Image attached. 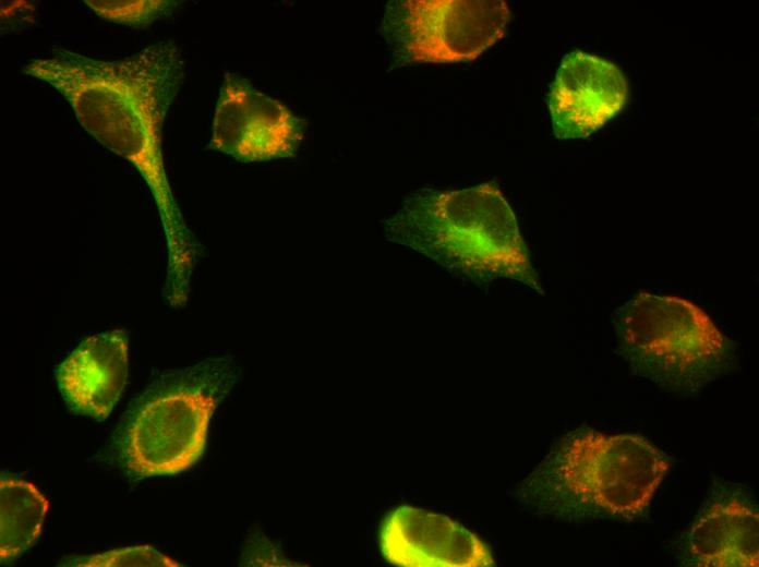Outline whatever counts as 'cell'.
I'll list each match as a JSON object with an SVG mask.
<instances>
[{
    "instance_id": "30bf717a",
    "label": "cell",
    "mask_w": 759,
    "mask_h": 567,
    "mask_svg": "<svg viewBox=\"0 0 759 567\" xmlns=\"http://www.w3.org/2000/svg\"><path fill=\"white\" fill-rule=\"evenodd\" d=\"M129 376V335L112 329L86 337L62 361L56 381L68 406L81 415L106 419Z\"/></svg>"
},
{
    "instance_id": "4fadbf2b",
    "label": "cell",
    "mask_w": 759,
    "mask_h": 567,
    "mask_svg": "<svg viewBox=\"0 0 759 567\" xmlns=\"http://www.w3.org/2000/svg\"><path fill=\"white\" fill-rule=\"evenodd\" d=\"M84 3L106 21L135 28L148 26L176 4L168 0H85Z\"/></svg>"
},
{
    "instance_id": "ba28073f",
    "label": "cell",
    "mask_w": 759,
    "mask_h": 567,
    "mask_svg": "<svg viewBox=\"0 0 759 567\" xmlns=\"http://www.w3.org/2000/svg\"><path fill=\"white\" fill-rule=\"evenodd\" d=\"M627 95L626 79L614 63L579 50L568 53L547 96L554 134H592L622 110Z\"/></svg>"
},
{
    "instance_id": "52a82bcc",
    "label": "cell",
    "mask_w": 759,
    "mask_h": 567,
    "mask_svg": "<svg viewBox=\"0 0 759 567\" xmlns=\"http://www.w3.org/2000/svg\"><path fill=\"white\" fill-rule=\"evenodd\" d=\"M304 122L286 106L227 72L215 109L209 146L242 162L296 155Z\"/></svg>"
},
{
    "instance_id": "7a4b0ae2",
    "label": "cell",
    "mask_w": 759,
    "mask_h": 567,
    "mask_svg": "<svg viewBox=\"0 0 759 567\" xmlns=\"http://www.w3.org/2000/svg\"><path fill=\"white\" fill-rule=\"evenodd\" d=\"M384 231L456 276L508 278L542 292L514 212L494 183L413 193L384 221Z\"/></svg>"
},
{
    "instance_id": "277c9868",
    "label": "cell",
    "mask_w": 759,
    "mask_h": 567,
    "mask_svg": "<svg viewBox=\"0 0 759 567\" xmlns=\"http://www.w3.org/2000/svg\"><path fill=\"white\" fill-rule=\"evenodd\" d=\"M619 352L631 371L664 388L694 391L726 366L733 348L688 300L639 292L613 317Z\"/></svg>"
},
{
    "instance_id": "5bb4252c",
    "label": "cell",
    "mask_w": 759,
    "mask_h": 567,
    "mask_svg": "<svg viewBox=\"0 0 759 567\" xmlns=\"http://www.w3.org/2000/svg\"><path fill=\"white\" fill-rule=\"evenodd\" d=\"M59 566L87 567H172L181 566L173 558L150 545H136L116 548L95 555L70 557L61 560Z\"/></svg>"
},
{
    "instance_id": "9c48e42d",
    "label": "cell",
    "mask_w": 759,
    "mask_h": 567,
    "mask_svg": "<svg viewBox=\"0 0 759 567\" xmlns=\"http://www.w3.org/2000/svg\"><path fill=\"white\" fill-rule=\"evenodd\" d=\"M384 558L403 567H483L494 565L486 544L450 518L400 506L382 522Z\"/></svg>"
},
{
    "instance_id": "8fae6325",
    "label": "cell",
    "mask_w": 759,
    "mask_h": 567,
    "mask_svg": "<svg viewBox=\"0 0 759 567\" xmlns=\"http://www.w3.org/2000/svg\"><path fill=\"white\" fill-rule=\"evenodd\" d=\"M758 512L748 503L736 497L715 502L688 533V559L695 566H758Z\"/></svg>"
},
{
    "instance_id": "7c38bea8",
    "label": "cell",
    "mask_w": 759,
    "mask_h": 567,
    "mask_svg": "<svg viewBox=\"0 0 759 567\" xmlns=\"http://www.w3.org/2000/svg\"><path fill=\"white\" fill-rule=\"evenodd\" d=\"M49 500L27 481L0 480V557L15 559L31 548L40 535Z\"/></svg>"
},
{
    "instance_id": "5b68a950",
    "label": "cell",
    "mask_w": 759,
    "mask_h": 567,
    "mask_svg": "<svg viewBox=\"0 0 759 567\" xmlns=\"http://www.w3.org/2000/svg\"><path fill=\"white\" fill-rule=\"evenodd\" d=\"M237 379L228 358L167 377L138 406L125 430L123 456L141 478L173 475L202 457L210 419Z\"/></svg>"
},
{
    "instance_id": "6da1fadb",
    "label": "cell",
    "mask_w": 759,
    "mask_h": 567,
    "mask_svg": "<svg viewBox=\"0 0 759 567\" xmlns=\"http://www.w3.org/2000/svg\"><path fill=\"white\" fill-rule=\"evenodd\" d=\"M23 72L58 91L82 128L132 164L149 188L166 237L165 299L184 306L202 246L186 227L172 195L161 150L168 109L183 79V61L172 41H157L122 59L96 60L55 48Z\"/></svg>"
},
{
    "instance_id": "3957f363",
    "label": "cell",
    "mask_w": 759,
    "mask_h": 567,
    "mask_svg": "<svg viewBox=\"0 0 759 567\" xmlns=\"http://www.w3.org/2000/svg\"><path fill=\"white\" fill-rule=\"evenodd\" d=\"M667 470L665 456L640 435L576 431L550 451L519 494L564 520H632L647 510Z\"/></svg>"
},
{
    "instance_id": "8992f818",
    "label": "cell",
    "mask_w": 759,
    "mask_h": 567,
    "mask_svg": "<svg viewBox=\"0 0 759 567\" xmlns=\"http://www.w3.org/2000/svg\"><path fill=\"white\" fill-rule=\"evenodd\" d=\"M508 21L503 0H409L387 7L385 31L406 61L448 63L478 58Z\"/></svg>"
}]
</instances>
